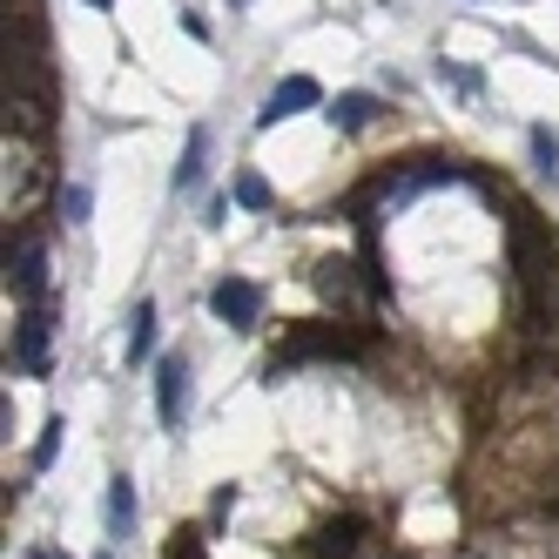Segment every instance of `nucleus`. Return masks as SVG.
Returning a JSON list of instances; mask_svg holds the SVG:
<instances>
[{
	"label": "nucleus",
	"instance_id": "dca6fc26",
	"mask_svg": "<svg viewBox=\"0 0 559 559\" xmlns=\"http://www.w3.org/2000/svg\"><path fill=\"white\" fill-rule=\"evenodd\" d=\"M229 8H250V0H229Z\"/></svg>",
	"mask_w": 559,
	"mask_h": 559
},
{
	"label": "nucleus",
	"instance_id": "7ed1b4c3",
	"mask_svg": "<svg viewBox=\"0 0 559 559\" xmlns=\"http://www.w3.org/2000/svg\"><path fill=\"white\" fill-rule=\"evenodd\" d=\"M155 412H163L169 431H182V418H189V365L182 357H163V365H155Z\"/></svg>",
	"mask_w": 559,
	"mask_h": 559
},
{
	"label": "nucleus",
	"instance_id": "20e7f679",
	"mask_svg": "<svg viewBox=\"0 0 559 559\" xmlns=\"http://www.w3.org/2000/svg\"><path fill=\"white\" fill-rule=\"evenodd\" d=\"M41 284H48V257L41 250H21V257H8V290L14 297H41Z\"/></svg>",
	"mask_w": 559,
	"mask_h": 559
},
{
	"label": "nucleus",
	"instance_id": "423d86ee",
	"mask_svg": "<svg viewBox=\"0 0 559 559\" xmlns=\"http://www.w3.org/2000/svg\"><path fill=\"white\" fill-rule=\"evenodd\" d=\"M129 526H135V486L129 478H108V533L122 539Z\"/></svg>",
	"mask_w": 559,
	"mask_h": 559
},
{
	"label": "nucleus",
	"instance_id": "2eb2a0df",
	"mask_svg": "<svg viewBox=\"0 0 559 559\" xmlns=\"http://www.w3.org/2000/svg\"><path fill=\"white\" fill-rule=\"evenodd\" d=\"M88 8H115V0H88Z\"/></svg>",
	"mask_w": 559,
	"mask_h": 559
},
{
	"label": "nucleus",
	"instance_id": "f257e3e1",
	"mask_svg": "<svg viewBox=\"0 0 559 559\" xmlns=\"http://www.w3.org/2000/svg\"><path fill=\"white\" fill-rule=\"evenodd\" d=\"M317 102H324V88H317L310 74H290V82H276L270 102L257 108V129H276V122H290V115H304V108H317Z\"/></svg>",
	"mask_w": 559,
	"mask_h": 559
},
{
	"label": "nucleus",
	"instance_id": "f8f14e48",
	"mask_svg": "<svg viewBox=\"0 0 559 559\" xmlns=\"http://www.w3.org/2000/svg\"><path fill=\"white\" fill-rule=\"evenodd\" d=\"M55 452H61V418H48V431H41V445H34V465H55Z\"/></svg>",
	"mask_w": 559,
	"mask_h": 559
},
{
	"label": "nucleus",
	"instance_id": "f03ea898",
	"mask_svg": "<svg viewBox=\"0 0 559 559\" xmlns=\"http://www.w3.org/2000/svg\"><path fill=\"white\" fill-rule=\"evenodd\" d=\"M210 310L223 317L229 331H250V324H257V310H263V290L243 284V276H223V284L210 290Z\"/></svg>",
	"mask_w": 559,
	"mask_h": 559
},
{
	"label": "nucleus",
	"instance_id": "f3484780",
	"mask_svg": "<svg viewBox=\"0 0 559 559\" xmlns=\"http://www.w3.org/2000/svg\"><path fill=\"white\" fill-rule=\"evenodd\" d=\"M102 559H115V552H102Z\"/></svg>",
	"mask_w": 559,
	"mask_h": 559
},
{
	"label": "nucleus",
	"instance_id": "6e6552de",
	"mask_svg": "<svg viewBox=\"0 0 559 559\" xmlns=\"http://www.w3.org/2000/svg\"><path fill=\"white\" fill-rule=\"evenodd\" d=\"M203 148H210V135L189 129V148H182V163H176V189H195V182H203Z\"/></svg>",
	"mask_w": 559,
	"mask_h": 559
},
{
	"label": "nucleus",
	"instance_id": "ddd939ff",
	"mask_svg": "<svg viewBox=\"0 0 559 559\" xmlns=\"http://www.w3.org/2000/svg\"><path fill=\"white\" fill-rule=\"evenodd\" d=\"M61 210H68V223H88V189H68Z\"/></svg>",
	"mask_w": 559,
	"mask_h": 559
},
{
	"label": "nucleus",
	"instance_id": "9b49d317",
	"mask_svg": "<svg viewBox=\"0 0 559 559\" xmlns=\"http://www.w3.org/2000/svg\"><path fill=\"white\" fill-rule=\"evenodd\" d=\"M236 203H243V210H270V182L263 176H236Z\"/></svg>",
	"mask_w": 559,
	"mask_h": 559
},
{
	"label": "nucleus",
	"instance_id": "1a4fd4ad",
	"mask_svg": "<svg viewBox=\"0 0 559 559\" xmlns=\"http://www.w3.org/2000/svg\"><path fill=\"white\" fill-rule=\"evenodd\" d=\"M148 350H155V304H135V324H129V357L142 365Z\"/></svg>",
	"mask_w": 559,
	"mask_h": 559
},
{
	"label": "nucleus",
	"instance_id": "9d476101",
	"mask_svg": "<svg viewBox=\"0 0 559 559\" xmlns=\"http://www.w3.org/2000/svg\"><path fill=\"white\" fill-rule=\"evenodd\" d=\"M533 163H539V176H559V142H552V129H533Z\"/></svg>",
	"mask_w": 559,
	"mask_h": 559
},
{
	"label": "nucleus",
	"instance_id": "0eeeda50",
	"mask_svg": "<svg viewBox=\"0 0 559 559\" xmlns=\"http://www.w3.org/2000/svg\"><path fill=\"white\" fill-rule=\"evenodd\" d=\"M331 122H337V129H371V122H378V102H371V95H337V102H331Z\"/></svg>",
	"mask_w": 559,
	"mask_h": 559
},
{
	"label": "nucleus",
	"instance_id": "4468645a",
	"mask_svg": "<svg viewBox=\"0 0 559 559\" xmlns=\"http://www.w3.org/2000/svg\"><path fill=\"white\" fill-rule=\"evenodd\" d=\"M27 559H61V552H55V546H34V552H27Z\"/></svg>",
	"mask_w": 559,
	"mask_h": 559
},
{
	"label": "nucleus",
	"instance_id": "39448f33",
	"mask_svg": "<svg viewBox=\"0 0 559 559\" xmlns=\"http://www.w3.org/2000/svg\"><path fill=\"white\" fill-rule=\"evenodd\" d=\"M21 371H48V310L21 317Z\"/></svg>",
	"mask_w": 559,
	"mask_h": 559
}]
</instances>
